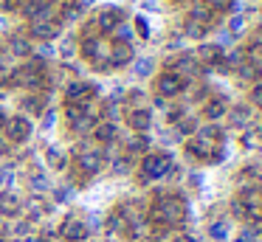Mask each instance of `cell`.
I'll use <instances>...</instances> for the list:
<instances>
[{"mask_svg":"<svg viewBox=\"0 0 262 242\" xmlns=\"http://www.w3.org/2000/svg\"><path fill=\"white\" fill-rule=\"evenodd\" d=\"M96 93H99V87H96V84H91V82H71L68 87H65V101L85 110V107L93 104V96H96Z\"/></svg>","mask_w":262,"mask_h":242,"instance_id":"obj_4","label":"cell"},{"mask_svg":"<svg viewBox=\"0 0 262 242\" xmlns=\"http://www.w3.org/2000/svg\"><path fill=\"white\" fill-rule=\"evenodd\" d=\"M124 231H127V223L113 211V214L107 217V234H119V236H124Z\"/></svg>","mask_w":262,"mask_h":242,"instance_id":"obj_26","label":"cell"},{"mask_svg":"<svg viewBox=\"0 0 262 242\" xmlns=\"http://www.w3.org/2000/svg\"><path fill=\"white\" fill-rule=\"evenodd\" d=\"M228 113V107H226V99H209L203 104V116L209 118V121H220L223 116Z\"/></svg>","mask_w":262,"mask_h":242,"instance_id":"obj_16","label":"cell"},{"mask_svg":"<svg viewBox=\"0 0 262 242\" xmlns=\"http://www.w3.org/2000/svg\"><path fill=\"white\" fill-rule=\"evenodd\" d=\"M248 99H251V104H254V107H259V110H262V82H259V84H254V87H251Z\"/></svg>","mask_w":262,"mask_h":242,"instance_id":"obj_39","label":"cell"},{"mask_svg":"<svg viewBox=\"0 0 262 242\" xmlns=\"http://www.w3.org/2000/svg\"><path fill=\"white\" fill-rule=\"evenodd\" d=\"M3 231H6V228H3V225H0V236H3Z\"/></svg>","mask_w":262,"mask_h":242,"instance_id":"obj_53","label":"cell"},{"mask_svg":"<svg viewBox=\"0 0 262 242\" xmlns=\"http://www.w3.org/2000/svg\"><path fill=\"white\" fill-rule=\"evenodd\" d=\"M130 99H133V101H141V99H144V93H138V90H133V93H130Z\"/></svg>","mask_w":262,"mask_h":242,"instance_id":"obj_47","label":"cell"},{"mask_svg":"<svg viewBox=\"0 0 262 242\" xmlns=\"http://www.w3.org/2000/svg\"><path fill=\"white\" fill-rule=\"evenodd\" d=\"M198 56H200L203 62H209V68H217V65L223 62V51L217 48V45H211V42H209V45H200Z\"/></svg>","mask_w":262,"mask_h":242,"instance_id":"obj_17","label":"cell"},{"mask_svg":"<svg viewBox=\"0 0 262 242\" xmlns=\"http://www.w3.org/2000/svg\"><path fill=\"white\" fill-rule=\"evenodd\" d=\"M119 23H124V11H121L119 6H104V9L96 14L93 26H96V31H102V34H113Z\"/></svg>","mask_w":262,"mask_h":242,"instance_id":"obj_7","label":"cell"},{"mask_svg":"<svg viewBox=\"0 0 262 242\" xmlns=\"http://www.w3.org/2000/svg\"><path fill=\"white\" fill-rule=\"evenodd\" d=\"M259 239V225H245L243 231H239V242H256Z\"/></svg>","mask_w":262,"mask_h":242,"instance_id":"obj_31","label":"cell"},{"mask_svg":"<svg viewBox=\"0 0 262 242\" xmlns=\"http://www.w3.org/2000/svg\"><path fill=\"white\" fill-rule=\"evenodd\" d=\"M20 107H23L26 113H31V116H37V113L42 110V99L40 96H26V99L20 101Z\"/></svg>","mask_w":262,"mask_h":242,"instance_id":"obj_27","label":"cell"},{"mask_svg":"<svg viewBox=\"0 0 262 242\" xmlns=\"http://www.w3.org/2000/svg\"><path fill=\"white\" fill-rule=\"evenodd\" d=\"M20 6H23V0H3V9L6 11H17Z\"/></svg>","mask_w":262,"mask_h":242,"instance_id":"obj_40","label":"cell"},{"mask_svg":"<svg viewBox=\"0 0 262 242\" xmlns=\"http://www.w3.org/2000/svg\"><path fill=\"white\" fill-rule=\"evenodd\" d=\"M203 6L214 14V11H228L231 9V0H203Z\"/></svg>","mask_w":262,"mask_h":242,"instance_id":"obj_34","label":"cell"},{"mask_svg":"<svg viewBox=\"0 0 262 242\" xmlns=\"http://www.w3.org/2000/svg\"><path fill=\"white\" fill-rule=\"evenodd\" d=\"M57 231L65 242H88V236H91V228H88L79 217H65Z\"/></svg>","mask_w":262,"mask_h":242,"instance_id":"obj_6","label":"cell"},{"mask_svg":"<svg viewBox=\"0 0 262 242\" xmlns=\"http://www.w3.org/2000/svg\"><path fill=\"white\" fill-rule=\"evenodd\" d=\"M189 20H194V23H200V26L209 28V26H211V20H214V14H211V11L206 9L203 3H194L192 9H189Z\"/></svg>","mask_w":262,"mask_h":242,"instance_id":"obj_19","label":"cell"},{"mask_svg":"<svg viewBox=\"0 0 262 242\" xmlns=\"http://www.w3.org/2000/svg\"><path fill=\"white\" fill-rule=\"evenodd\" d=\"M243 146L245 149H256V146H259V133H256V129H248V133L243 135Z\"/></svg>","mask_w":262,"mask_h":242,"instance_id":"obj_36","label":"cell"},{"mask_svg":"<svg viewBox=\"0 0 262 242\" xmlns=\"http://www.w3.org/2000/svg\"><path fill=\"white\" fill-rule=\"evenodd\" d=\"M198 129H200V124H198V118H194V116L178 118V133H181V135H194Z\"/></svg>","mask_w":262,"mask_h":242,"instance_id":"obj_25","label":"cell"},{"mask_svg":"<svg viewBox=\"0 0 262 242\" xmlns=\"http://www.w3.org/2000/svg\"><path fill=\"white\" fill-rule=\"evenodd\" d=\"M136 34H138L141 39L149 37V23H147V17H136Z\"/></svg>","mask_w":262,"mask_h":242,"instance_id":"obj_38","label":"cell"},{"mask_svg":"<svg viewBox=\"0 0 262 242\" xmlns=\"http://www.w3.org/2000/svg\"><path fill=\"white\" fill-rule=\"evenodd\" d=\"M155 87H158V96H161V99H172V96L183 93V87H186V79L178 76L175 71H166V73H161V76H158Z\"/></svg>","mask_w":262,"mask_h":242,"instance_id":"obj_8","label":"cell"},{"mask_svg":"<svg viewBox=\"0 0 262 242\" xmlns=\"http://www.w3.org/2000/svg\"><path fill=\"white\" fill-rule=\"evenodd\" d=\"M0 71H6V54L0 51Z\"/></svg>","mask_w":262,"mask_h":242,"instance_id":"obj_48","label":"cell"},{"mask_svg":"<svg viewBox=\"0 0 262 242\" xmlns=\"http://www.w3.org/2000/svg\"><path fill=\"white\" fill-rule=\"evenodd\" d=\"M20 214H23V203H20V197L14 194L12 189L0 191V217H6V219H17Z\"/></svg>","mask_w":262,"mask_h":242,"instance_id":"obj_11","label":"cell"},{"mask_svg":"<svg viewBox=\"0 0 262 242\" xmlns=\"http://www.w3.org/2000/svg\"><path fill=\"white\" fill-rule=\"evenodd\" d=\"M113 169H116V172H127V169H130V161H127V158H121V161H113Z\"/></svg>","mask_w":262,"mask_h":242,"instance_id":"obj_41","label":"cell"},{"mask_svg":"<svg viewBox=\"0 0 262 242\" xmlns=\"http://www.w3.org/2000/svg\"><path fill=\"white\" fill-rule=\"evenodd\" d=\"M59 31H62V23H31L29 28V37L31 39H42V42H51V39L59 37Z\"/></svg>","mask_w":262,"mask_h":242,"instance_id":"obj_12","label":"cell"},{"mask_svg":"<svg viewBox=\"0 0 262 242\" xmlns=\"http://www.w3.org/2000/svg\"><path fill=\"white\" fill-rule=\"evenodd\" d=\"M91 135L99 144H113V141L119 138V127H116L113 121H96V127L91 129Z\"/></svg>","mask_w":262,"mask_h":242,"instance_id":"obj_14","label":"cell"},{"mask_svg":"<svg viewBox=\"0 0 262 242\" xmlns=\"http://www.w3.org/2000/svg\"><path fill=\"white\" fill-rule=\"evenodd\" d=\"M74 163H76V169H79L82 178H93V174L102 172L104 155L93 141H82V144L76 146V152H74Z\"/></svg>","mask_w":262,"mask_h":242,"instance_id":"obj_2","label":"cell"},{"mask_svg":"<svg viewBox=\"0 0 262 242\" xmlns=\"http://www.w3.org/2000/svg\"><path fill=\"white\" fill-rule=\"evenodd\" d=\"M138 172L147 180L166 178V174L172 172V155L169 152H147V155L141 158V169H138Z\"/></svg>","mask_w":262,"mask_h":242,"instance_id":"obj_3","label":"cell"},{"mask_svg":"<svg viewBox=\"0 0 262 242\" xmlns=\"http://www.w3.org/2000/svg\"><path fill=\"white\" fill-rule=\"evenodd\" d=\"M136 73H138V76H147V73H152V59H149V56L138 59V62H136Z\"/></svg>","mask_w":262,"mask_h":242,"instance_id":"obj_37","label":"cell"},{"mask_svg":"<svg viewBox=\"0 0 262 242\" xmlns=\"http://www.w3.org/2000/svg\"><path fill=\"white\" fill-rule=\"evenodd\" d=\"M6 152H9V141L0 135V155H6Z\"/></svg>","mask_w":262,"mask_h":242,"instance_id":"obj_45","label":"cell"},{"mask_svg":"<svg viewBox=\"0 0 262 242\" xmlns=\"http://www.w3.org/2000/svg\"><path fill=\"white\" fill-rule=\"evenodd\" d=\"M9 54H14V56H29V54H31V39L14 34V37L9 39Z\"/></svg>","mask_w":262,"mask_h":242,"instance_id":"obj_18","label":"cell"},{"mask_svg":"<svg viewBox=\"0 0 262 242\" xmlns=\"http://www.w3.org/2000/svg\"><path fill=\"white\" fill-rule=\"evenodd\" d=\"M0 242H12V239H9V236H6V239H3V236H0Z\"/></svg>","mask_w":262,"mask_h":242,"instance_id":"obj_51","label":"cell"},{"mask_svg":"<svg viewBox=\"0 0 262 242\" xmlns=\"http://www.w3.org/2000/svg\"><path fill=\"white\" fill-rule=\"evenodd\" d=\"M46 161H48V166H51V169H59V172L68 169V158H65L62 149H57V146H51V149L46 152Z\"/></svg>","mask_w":262,"mask_h":242,"instance_id":"obj_23","label":"cell"},{"mask_svg":"<svg viewBox=\"0 0 262 242\" xmlns=\"http://www.w3.org/2000/svg\"><path fill=\"white\" fill-rule=\"evenodd\" d=\"M189 211H186V200L181 194H155L152 208L147 211V223H152V228H172V225L186 223Z\"/></svg>","mask_w":262,"mask_h":242,"instance_id":"obj_1","label":"cell"},{"mask_svg":"<svg viewBox=\"0 0 262 242\" xmlns=\"http://www.w3.org/2000/svg\"><path fill=\"white\" fill-rule=\"evenodd\" d=\"M113 34H116V42H127V45H130V39H133V28L127 26V23H119Z\"/></svg>","mask_w":262,"mask_h":242,"instance_id":"obj_32","label":"cell"},{"mask_svg":"<svg viewBox=\"0 0 262 242\" xmlns=\"http://www.w3.org/2000/svg\"><path fill=\"white\" fill-rule=\"evenodd\" d=\"M175 68H178V76H183V73H186V76H194V73H198V59H194V56H178L175 59Z\"/></svg>","mask_w":262,"mask_h":242,"instance_id":"obj_22","label":"cell"},{"mask_svg":"<svg viewBox=\"0 0 262 242\" xmlns=\"http://www.w3.org/2000/svg\"><path fill=\"white\" fill-rule=\"evenodd\" d=\"M79 14H82V6H79V3H65V9H62V20H65V23L79 20Z\"/></svg>","mask_w":262,"mask_h":242,"instance_id":"obj_33","label":"cell"},{"mask_svg":"<svg viewBox=\"0 0 262 242\" xmlns=\"http://www.w3.org/2000/svg\"><path fill=\"white\" fill-rule=\"evenodd\" d=\"M226 116H228V121H231L234 127H245V124L251 121V110H248L245 104H237L234 110H228Z\"/></svg>","mask_w":262,"mask_h":242,"instance_id":"obj_21","label":"cell"},{"mask_svg":"<svg viewBox=\"0 0 262 242\" xmlns=\"http://www.w3.org/2000/svg\"><path fill=\"white\" fill-rule=\"evenodd\" d=\"M127 149H130V152H144V155H147V149H149V138H147V135H136V138H133L130 141V144H127Z\"/></svg>","mask_w":262,"mask_h":242,"instance_id":"obj_28","label":"cell"},{"mask_svg":"<svg viewBox=\"0 0 262 242\" xmlns=\"http://www.w3.org/2000/svg\"><path fill=\"white\" fill-rule=\"evenodd\" d=\"M228 28H231V31H239V28H243V17H231V20H228Z\"/></svg>","mask_w":262,"mask_h":242,"instance_id":"obj_42","label":"cell"},{"mask_svg":"<svg viewBox=\"0 0 262 242\" xmlns=\"http://www.w3.org/2000/svg\"><path fill=\"white\" fill-rule=\"evenodd\" d=\"M127 124H130L136 133H147V129L152 127V113H149L147 107H133V110L127 113Z\"/></svg>","mask_w":262,"mask_h":242,"instance_id":"obj_13","label":"cell"},{"mask_svg":"<svg viewBox=\"0 0 262 242\" xmlns=\"http://www.w3.org/2000/svg\"><path fill=\"white\" fill-rule=\"evenodd\" d=\"M262 223V206H259V214H256V225Z\"/></svg>","mask_w":262,"mask_h":242,"instance_id":"obj_50","label":"cell"},{"mask_svg":"<svg viewBox=\"0 0 262 242\" xmlns=\"http://www.w3.org/2000/svg\"><path fill=\"white\" fill-rule=\"evenodd\" d=\"M116 214H119L127 225L141 223V219H147V206H144V200H121L119 206H116Z\"/></svg>","mask_w":262,"mask_h":242,"instance_id":"obj_10","label":"cell"},{"mask_svg":"<svg viewBox=\"0 0 262 242\" xmlns=\"http://www.w3.org/2000/svg\"><path fill=\"white\" fill-rule=\"evenodd\" d=\"M169 242H198L192 234H181V236H175V239H169Z\"/></svg>","mask_w":262,"mask_h":242,"instance_id":"obj_43","label":"cell"},{"mask_svg":"<svg viewBox=\"0 0 262 242\" xmlns=\"http://www.w3.org/2000/svg\"><path fill=\"white\" fill-rule=\"evenodd\" d=\"M0 135H3L9 144H23V141H29V135H31V121L26 116H12V118H6Z\"/></svg>","mask_w":262,"mask_h":242,"instance_id":"obj_5","label":"cell"},{"mask_svg":"<svg viewBox=\"0 0 262 242\" xmlns=\"http://www.w3.org/2000/svg\"><path fill=\"white\" fill-rule=\"evenodd\" d=\"M26 242H42V239H26Z\"/></svg>","mask_w":262,"mask_h":242,"instance_id":"obj_52","label":"cell"},{"mask_svg":"<svg viewBox=\"0 0 262 242\" xmlns=\"http://www.w3.org/2000/svg\"><path fill=\"white\" fill-rule=\"evenodd\" d=\"M51 194H54V203H68L71 194H74V186H59V189L51 191Z\"/></svg>","mask_w":262,"mask_h":242,"instance_id":"obj_35","label":"cell"},{"mask_svg":"<svg viewBox=\"0 0 262 242\" xmlns=\"http://www.w3.org/2000/svg\"><path fill=\"white\" fill-rule=\"evenodd\" d=\"M206 231H209L211 239L220 242V239H226V236H228V231H231V228H228V223H223V219H214V223L206 225Z\"/></svg>","mask_w":262,"mask_h":242,"instance_id":"obj_24","label":"cell"},{"mask_svg":"<svg viewBox=\"0 0 262 242\" xmlns=\"http://www.w3.org/2000/svg\"><path fill=\"white\" fill-rule=\"evenodd\" d=\"M20 11H23L31 23H48L54 17V6L48 3V0H26V3L20 6Z\"/></svg>","mask_w":262,"mask_h":242,"instance_id":"obj_9","label":"cell"},{"mask_svg":"<svg viewBox=\"0 0 262 242\" xmlns=\"http://www.w3.org/2000/svg\"><path fill=\"white\" fill-rule=\"evenodd\" d=\"M54 118H57V116H54V113H48V116L42 118V127H54Z\"/></svg>","mask_w":262,"mask_h":242,"instance_id":"obj_44","label":"cell"},{"mask_svg":"<svg viewBox=\"0 0 262 242\" xmlns=\"http://www.w3.org/2000/svg\"><path fill=\"white\" fill-rule=\"evenodd\" d=\"M133 62V48L127 42H116L110 48V68H124Z\"/></svg>","mask_w":262,"mask_h":242,"instance_id":"obj_15","label":"cell"},{"mask_svg":"<svg viewBox=\"0 0 262 242\" xmlns=\"http://www.w3.org/2000/svg\"><path fill=\"white\" fill-rule=\"evenodd\" d=\"M6 84V71H0V87Z\"/></svg>","mask_w":262,"mask_h":242,"instance_id":"obj_49","label":"cell"},{"mask_svg":"<svg viewBox=\"0 0 262 242\" xmlns=\"http://www.w3.org/2000/svg\"><path fill=\"white\" fill-rule=\"evenodd\" d=\"M144 9H149V11H158V3H155V0H144Z\"/></svg>","mask_w":262,"mask_h":242,"instance_id":"obj_46","label":"cell"},{"mask_svg":"<svg viewBox=\"0 0 262 242\" xmlns=\"http://www.w3.org/2000/svg\"><path fill=\"white\" fill-rule=\"evenodd\" d=\"M29 231H31V223L29 219H20V223L12 225V228H6V234L9 236H29Z\"/></svg>","mask_w":262,"mask_h":242,"instance_id":"obj_30","label":"cell"},{"mask_svg":"<svg viewBox=\"0 0 262 242\" xmlns=\"http://www.w3.org/2000/svg\"><path fill=\"white\" fill-rule=\"evenodd\" d=\"M26 186H29L34 194H46V191L51 189V183H48V178H46L42 172H31L29 180H26Z\"/></svg>","mask_w":262,"mask_h":242,"instance_id":"obj_20","label":"cell"},{"mask_svg":"<svg viewBox=\"0 0 262 242\" xmlns=\"http://www.w3.org/2000/svg\"><path fill=\"white\" fill-rule=\"evenodd\" d=\"M183 31H186V37H194V39H200L209 28L206 26H200V23H194V20H186V26H183Z\"/></svg>","mask_w":262,"mask_h":242,"instance_id":"obj_29","label":"cell"}]
</instances>
